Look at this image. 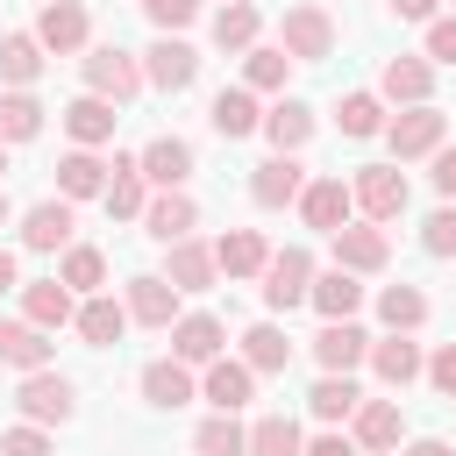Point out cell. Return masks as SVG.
Returning a JSON list of instances; mask_svg holds the SVG:
<instances>
[{
	"instance_id": "6da1fadb",
	"label": "cell",
	"mask_w": 456,
	"mask_h": 456,
	"mask_svg": "<svg viewBox=\"0 0 456 456\" xmlns=\"http://www.w3.org/2000/svg\"><path fill=\"white\" fill-rule=\"evenodd\" d=\"M86 93H93V100H107V107L135 100V93H142V64H135V50H121V43L86 50Z\"/></svg>"
},
{
	"instance_id": "7a4b0ae2",
	"label": "cell",
	"mask_w": 456,
	"mask_h": 456,
	"mask_svg": "<svg viewBox=\"0 0 456 456\" xmlns=\"http://www.w3.org/2000/svg\"><path fill=\"white\" fill-rule=\"evenodd\" d=\"M14 406H21L28 428H64V420L78 413V392H71V378H57V370H28L21 392H14Z\"/></svg>"
},
{
	"instance_id": "3957f363",
	"label": "cell",
	"mask_w": 456,
	"mask_h": 456,
	"mask_svg": "<svg viewBox=\"0 0 456 456\" xmlns=\"http://www.w3.org/2000/svg\"><path fill=\"white\" fill-rule=\"evenodd\" d=\"M349 200L363 207V221H399L406 214V171L399 164H363L356 185H349Z\"/></svg>"
},
{
	"instance_id": "277c9868",
	"label": "cell",
	"mask_w": 456,
	"mask_h": 456,
	"mask_svg": "<svg viewBox=\"0 0 456 456\" xmlns=\"http://www.w3.org/2000/svg\"><path fill=\"white\" fill-rule=\"evenodd\" d=\"M292 64H321L328 50H335V21H328V7H285V43H278Z\"/></svg>"
},
{
	"instance_id": "5b68a950",
	"label": "cell",
	"mask_w": 456,
	"mask_h": 456,
	"mask_svg": "<svg viewBox=\"0 0 456 456\" xmlns=\"http://www.w3.org/2000/svg\"><path fill=\"white\" fill-rule=\"evenodd\" d=\"M50 57H71V50H86V36H93V21H86V7L78 0H43V14H36V28H28Z\"/></svg>"
},
{
	"instance_id": "8992f818",
	"label": "cell",
	"mask_w": 456,
	"mask_h": 456,
	"mask_svg": "<svg viewBox=\"0 0 456 456\" xmlns=\"http://www.w3.org/2000/svg\"><path fill=\"white\" fill-rule=\"evenodd\" d=\"M442 135H449V114H435V107H406L399 121H385V142H392L399 164H406V157H435Z\"/></svg>"
},
{
	"instance_id": "52a82bcc",
	"label": "cell",
	"mask_w": 456,
	"mask_h": 456,
	"mask_svg": "<svg viewBox=\"0 0 456 456\" xmlns=\"http://www.w3.org/2000/svg\"><path fill=\"white\" fill-rule=\"evenodd\" d=\"M306 285H314V256H306V249H278V256L264 264V306H271V314H292V306L306 299Z\"/></svg>"
},
{
	"instance_id": "ba28073f",
	"label": "cell",
	"mask_w": 456,
	"mask_h": 456,
	"mask_svg": "<svg viewBox=\"0 0 456 456\" xmlns=\"http://www.w3.org/2000/svg\"><path fill=\"white\" fill-rule=\"evenodd\" d=\"M142 78H150V86H164V93H185V86L200 78V50H192V43H178V36H157V43L142 50Z\"/></svg>"
},
{
	"instance_id": "9c48e42d",
	"label": "cell",
	"mask_w": 456,
	"mask_h": 456,
	"mask_svg": "<svg viewBox=\"0 0 456 456\" xmlns=\"http://www.w3.org/2000/svg\"><path fill=\"white\" fill-rule=\"evenodd\" d=\"M200 399H207L214 413H235V406H249V399H256V370H249L242 356H214V363H207V378H200Z\"/></svg>"
},
{
	"instance_id": "30bf717a",
	"label": "cell",
	"mask_w": 456,
	"mask_h": 456,
	"mask_svg": "<svg viewBox=\"0 0 456 456\" xmlns=\"http://www.w3.org/2000/svg\"><path fill=\"white\" fill-rule=\"evenodd\" d=\"M399 435H406V413H399V399H363V406L349 413V442H356V449H370V456L399 449Z\"/></svg>"
},
{
	"instance_id": "8fae6325",
	"label": "cell",
	"mask_w": 456,
	"mask_h": 456,
	"mask_svg": "<svg viewBox=\"0 0 456 456\" xmlns=\"http://www.w3.org/2000/svg\"><path fill=\"white\" fill-rule=\"evenodd\" d=\"M428 93H435V64H428V57H385L378 100H392V107H428Z\"/></svg>"
},
{
	"instance_id": "7c38bea8",
	"label": "cell",
	"mask_w": 456,
	"mask_h": 456,
	"mask_svg": "<svg viewBox=\"0 0 456 456\" xmlns=\"http://www.w3.org/2000/svg\"><path fill=\"white\" fill-rule=\"evenodd\" d=\"M385 256H392V242H385V228H378V221L335 228V271L363 278V271H385Z\"/></svg>"
},
{
	"instance_id": "4fadbf2b",
	"label": "cell",
	"mask_w": 456,
	"mask_h": 456,
	"mask_svg": "<svg viewBox=\"0 0 456 456\" xmlns=\"http://www.w3.org/2000/svg\"><path fill=\"white\" fill-rule=\"evenodd\" d=\"M135 171H142V185H157V192H178V185L192 178V142H178V135H157V142L135 157Z\"/></svg>"
},
{
	"instance_id": "5bb4252c",
	"label": "cell",
	"mask_w": 456,
	"mask_h": 456,
	"mask_svg": "<svg viewBox=\"0 0 456 456\" xmlns=\"http://www.w3.org/2000/svg\"><path fill=\"white\" fill-rule=\"evenodd\" d=\"M299 192H306L299 157H264V164L249 171V200H256V207H271V214H278V207H292Z\"/></svg>"
},
{
	"instance_id": "9a60e30c",
	"label": "cell",
	"mask_w": 456,
	"mask_h": 456,
	"mask_svg": "<svg viewBox=\"0 0 456 456\" xmlns=\"http://www.w3.org/2000/svg\"><path fill=\"white\" fill-rule=\"evenodd\" d=\"M221 342H228V328H221L214 314H178V321H171V356H178L185 370H192V363H214Z\"/></svg>"
},
{
	"instance_id": "2e32d148",
	"label": "cell",
	"mask_w": 456,
	"mask_h": 456,
	"mask_svg": "<svg viewBox=\"0 0 456 456\" xmlns=\"http://www.w3.org/2000/svg\"><path fill=\"white\" fill-rule=\"evenodd\" d=\"M207 121H214V135L242 142V135H256V128H264V107H256V93H249V86H221V93H214V107H207Z\"/></svg>"
},
{
	"instance_id": "e0dca14e",
	"label": "cell",
	"mask_w": 456,
	"mask_h": 456,
	"mask_svg": "<svg viewBox=\"0 0 456 456\" xmlns=\"http://www.w3.org/2000/svg\"><path fill=\"white\" fill-rule=\"evenodd\" d=\"M292 207L306 214V228L335 235V228H349V207H356V200H349V185H342V178H314V185H306Z\"/></svg>"
},
{
	"instance_id": "ac0fdd59",
	"label": "cell",
	"mask_w": 456,
	"mask_h": 456,
	"mask_svg": "<svg viewBox=\"0 0 456 456\" xmlns=\"http://www.w3.org/2000/svg\"><path fill=\"white\" fill-rule=\"evenodd\" d=\"M314 356H321V370H335V378H349L363 356H370V335L356 328V321H328L321 335H314Z\"/></svg>"
},
{
	"instance_id": "d6986e66",
	"label": "cell",
	"mask_w": 456,
	"mask_h": 456,
	"mask_svg": "<svg viewBox=\"0 0 456 456\" xmlns=\"http://www.w3.org/2000/svg\"><path fill=\"white\" fill-rule=\"evenodd\" d=\"M157 278H164L171 292H207V285H214V249L185 235V242H171V256H164Z\"/></svg>"
},
{
	"instance_id": "ffe728a7",
	"label": "cell",
	"mask_w": 456,
	"mask_h": 456,
	"mask_svg": "<svg viewBox=\"0 0 456 456\" xmlns=\"http://www.w3.org/2000/svg\"><path fill=\"white\" fill-rule=\"evenodd\" d=\"M128 321H142V328H171L178 321V292L157 278V271H142V278H128Z\"/></svg>"
},
{
	"instance_id": "44dd1931",
	"label": "cell",
	"mask_w": 456,
	"mask_h": 456,
	"mask_svg": "<svg viewBox=\"0 0 456 456\" xmlns=\"http://www.w3.org/2000/svg\"><path fill=\"white\" fill-rule=\"evenodd\" d=\"M142 228H150V235H157V242L171 249V242H185V235L200 228V207H192L185 192H157V200L142 207Z\"/></svg>"
},
{
	"instance_id": "7402d4cb",
	"label": "cell",
	"mask_w": 456,
	"mask_h": 456,
	"mask_svg": "<svg viewBox=\"0 0 456 456\" xmlns=\"http://www.w3.org/2000/svg\"><path fill=\"white\" fill-rule=\"evenodd\" d=\"M264 264H271V249L256 228H228L214 242V271H228V278H264Z\"/></svg>"
},
{
	"instance_id": "603a6c76",
	"label": "cell",
	"mask_w": 456,
	"mask_h": 456,
	"mask_svg": "<svg viewBox=\"0 0 456 456\" xmlns=\"http://www.w3.org/2000/svg\"><path fill=\"white\" fill-rule=\"evenodd\" d=\"M0 363H14L21 378L28 370H50V335L36 321H0Z\"/></svg>"
},
{
	"instance_id": "cb8c5ba5",
	"label": "cell",
	"mask_w": 456,
	"mask_h": 456,
	"mask_svg": "<svg viewBox=\"0 0 456 456\" xmlns=\"http://www.w3.org/2000/svg\"><path fill=\"white\" fill-rule=\"evenodd\" d=\"M264 135H271L278 157H299L306 135H314V107H306V100H278V107L264 114Z\"/></svg>"
},
{
	"instance_id": "d4e9b609",
	"label": "cell",
	"mask_w": 456,
	"mask_h": 456,
	"mask_svg": "<svg viewBox=\"0 0 456 456\" xmlns=\"http://www.w3.org/2000/svg\"><path fill=\"white\" fill-rule=\"evenodd\" d=\"M21 242L43 249V256L64 249V242H71V200H43V207H28V214H21Z\"/></svg>"
},
{
	"instance_id": "484cf974",
	"label": "cell",
	"mask_w": 456,
	"mask_h": 456,
	"mask_svg": "<svg viewBox=\"0 0 456 456\" xmlns=\"http://www.w3.org/2000/svg\"><path fill=\"white\" fill-rule=\"evenodd\" d=\"M36 71H43V43H36L28 28L0 36V86H7V93H28V86H36Z\"/></svg>"
},
{
	"instance_id": "4316f807",
	"label": "cell",
	"mask_w": 456,
	"mask_h": 456,
	"mask_svg": "<svg viewBox=\"0 0 456 456\" xmlns=\"http://www.w3.org/2000/svg\"><path fill=\"white\" fill-rule=\"evenodd\" d=\"M100 200H107V214H114V221H135V214L150 207V192H142V171H135V157H114V164H107V192H100Z\"/></svg>"
},
{
	"instance_id": "83f0119b",
	"label": "cell",
	"mask_w": 456,
	"mask_h": 456,
	"mask_svg": "<svg viewBox=\"0 0 456 456\" xmlns=\"http://www.w3.org/2000/svg\"><path fill=\"white\" fill-rule=\"evenodd\" d=\"M71 314H78V306H71V292H64L57 278H36V285H21V321H36L43 335H50V328H64Z\"/></svg>"
},
{
	"instance_id": "f1b7e54d",
	"label": "cell",
	"mask_w": 456,
	"mask_h": 456,
	"mask_svg": "<svg viewBox=\"0 0 456 456\" xmlns=\"http://www.w3.org/2000/svg\"><path fill=\"white\" fill-rule=\"evenodd\" d=\"M142 399H150V406H164V413H171V406H185V399H192V370H185L178 356L142 363Z\"/></svg>"
},
{
	"instance_id": "f546056e",
	"label": "cell",
	"mask_w": 456,
	"mask_h": 456,
	"mask_svg": "<svg viewBox=\"0 0 456 456\" xmlns=\"http://www.w3.org/2000/svg\"><path fill=\"white\" fill-rule=\"evenodd\" d=\"M114 121H121V114H114L107 100H93V93H78V100L64 107V128H71V142H78V150L107 142V135H114Z\"/></svg>"
},
{
	"instance_id": "4dcf8cb0",
	"label": "cell",
	"mask_w": 456,
	"mask_h": 456,
	"mask_svg": "<svg viewBox=\"0 0 456 456\" xmlns=\"http://www.w3.org/2000/svg\"><path fill=\"white\" fill-rule=\"evenodd\" d=\"M100 192H107V164L93 150H71L57 164V200H100Z\"/></svg>"
},
{
	"instance_id": "1f68e13d",
	"label": "cell",
	"mask_w": 456,
	"mask_h": 456,
	"mask_svg": "<svg viewBox=\"0 0 456 456\" xmlns=\"http://www.w3.org/2000/svg\"><path fill=\"white\" fill-rule=\"evenodd\" d=\"M306 299L321 306V321H349V314L363 306V285H356L349 271H321V278L306 285Z\"/></svg>"
},
{
	"instance_id": "d6a6232c",
	"label": "cell",
	"mask_w": 456,
	"mask_h": 456,
	"mask_svg": "<svg viewBox=\"0 0 456 456\" xmlns=\"http://www.w3.org/2000/svg\"><path fill=\"white\" fill-rule=\"evenodd\" d=\"M71 321H78V335H86L93 349H107V342H121V328H128V306H121V299H107V292H93V299H86Z\"/></svg>"
},
{
	"instance_id": "836d02e7",
	"label": "cell",
	"mask_w": 456,
	"mask_h": 456,
	"mask_svg": "<svg viewBox=\"0 0 456 456\" xmlns=\"http://www.w3.org/2000/svg\"><path fill=\"white\" fill-rule=\"evenodd\" d=\"M242 363H249L256 378H264V370H285V363H292V335H285L278 321H256V328L242 335Z\"/></svg>"
},
{
	"instance_id": "e575fe53",
	"label": "cell",
	"mask_w": 456,
	"mask_h": 456,
	"mask_svg": "<svg viewBox=\"0 0 456 456\" xmlns=\"http://www.w3.org/2000/svg\"><path fill=\"white\" fill-rule=\"evenodd\" d=\"M306 406H314V420H349L356 406H363V392H356V378H335V370H321V385L306 392Z\"/></svg>"
},
{
	"instance_id": "d590c367",
	"label": "cell",
	"mask_w": 456,
	"mask_h": 456,
	"mask_svg": "<svg viewBox=\"0 0 456 456\" xmlns=\"http://www.w3.org/2000/svg\"><path fill=\"white\" fill-rule=\"evenodd\" d=\"M256 28H264V14H256L249 0H228V7L214 14V43H221V50H235V57H242V50H256Z\"/></svg>"
},
{
	"instance_id": "8d00e7d4",
	"label": "cell",
	"mask_w": 456,
	"mask_h": 456,
	"mask_svg": "<svg viewBox=\"0 0 456 456\" xmlns=\"http://www.w3.org/2000/svg\"><path fill=\"white\" fill-rule=\"evenodd\" d=\"M378 321H385L392 335H413V328L428 321V299H420V285H385V292H378Z\"/></svg>"
},
{
	"instance_id": "74e56055",
	"label": "cell",
	"mask_w": 456,
	"mask_h": 456,
	"mask_svg": "<svg viewBox=\"0 0 456 456\" xmlns=\"http://www.w3.org/2000/svg\"><path fill=\"white\" fill-rule=\"evenodd\" d=\"M192 456H249V428H235V413H214L192 428Z\"/></svg>"
},
{
	"instance_id": "f35d334b",
	"label": "cell",
	"mask_w": 456,
	"mask_h": 456,
	"mask_svg": "<svg viewBox=\"0 0 456 456\" xmlns=\"http://www.w3.org/2000/svg\"><path fill=\"white\" fill-rule=\"evenodd\" d=\"M57 285L93 299V292L107 285V256H100V249H86V242H71V249H64V271H57Z\"/></svg>"
},
{
	"instance_id": "ab89813d",
	"label": "cell",
	"mask_w": 456,
	"mask_h": 456,
	"mask_svg": "<svg viewBox=\"0 0 456 456\" xmlns=\"http://www.w3.org/2000/svg\"><path fill=\"white\" fill-rule=\"evenodd\" d=\"M370 363H378V378H385V385H413V378H420V349H413L406 335L370 342Z\"/></svg>"
},
{
	"instance_id": "60d3db41",
	"label": "cell",
	"mask_w": 456,
	"mask_h": 456,
	"mask_svg": "<svg viewBox=\"0 0 456 456\" xmlns=\"http://www.w3.org/2000/svg\"><path fill=\"white\" fill-rule=\"evenodd\" d=\"M43 135V100L36 93H0V142H28Z\"/></svg>"
},
{
	"instance_id": "b9f144b4",
	"label": "cell",
	"mask_w": 456,
	"mask_h": 456,
	"mask_svg": "<svg viewBox=\"0 0 456 456\" xmlns=\"http://www.w3.org/2000/svg\"><path fill=\"white\" fill-rule=\"evenodd\" d=\"M306 449V435H299V420H285V413H264L256 428H249V456H299Z\"/></svg>"
},
{
	"instance_id": "7bdbcfd3",
	"label": "cell",
	"mask_w": 456,
	"mask_h": 456,
	"mask_svg": "<svg viewBox=\"0 0 456 456\" xmlns=\"http://www.w3.org/2000/svg\"><path fill=\"white\" fill-rule=\"evenodd\" d=\"M285 71H292V57H285V50H264V43H256V50H242V86H249V93H278V86H285Z\"/></svg>"
},
{
	"instance_id": "ee69618b",
	"label": "cell",
	"mask_w": 456,
	"mask_h": 456,
	"mask_svg": "<svg viewBox=\"0 0 456 456\" xmlns=\"http://www.w3.org/2000/svg\"><path fill=\"white\" fill-rule=\"evenodd\" d=\"M335 121H342V135H378V128H385V100H378V93H342Z\"/></svg>"
},
{
	"instance_id": "f6af8a7d",
	"label": "cell",
	"mask_w": 456,
	"mask_h": 456,
	"mask_svg": "<svg viewBox=\"0 0 456 456\" xmlns=\"http://www.w3.org/2000/svg\"><path fill=\"white\" fill-rule=\"evenodd\" d=\"M420 249H428V256H456V207H435V214L420 221Z\"/></svg>"
},
{
	"instance_id": "bcb514c9",
	"label": "cell",
	"mask_w": 456,
	"mask_h": 456,
	"mask_svg": "<svg viewBox=\"0 0 456 456\" xmlns=\"http://www.w3.org/2000/svg\"><path fill=\"white\" fill-rule=\"evenodd\" d=\"M142 14H150V21L164 28V36H178V28H185V21L200 14V0H142Z\"/></svg>"
},
{
	"instance_id": "7dc6e473",
	"label": "cell",
	"mask_w": 456,
	"mask_h": 456,
	"mask_svg": "<svg viewBox=\"0 0 456 456\" xmlns=\"http://www.w3.org/2000/svg\"><path fill=\"white\" fill-rule=\"evenodd\" d=\"M0 456H50V435L21 420V428H7V435H0Z\"/></svg>"
},
{
	"instance_id": "c3c4849f",
	"label": "cell",
	"mask_w": 456,
	"mask_h": 456,
	"mask_svg": "<svg viewBox=\"0 0 456 456\" xmlns=\"http://www.w3.org/2000/svg\"><path fill=\"white\" fill-rule=\"evenodd\" d=\"M428 57L435 64H456V14H435L428 21Z\"/></svg>"
},
{
	"instance_id": "681fc988",
	"label": "cell",
	"mask_w": 456,
	"mask_h": 456,
	"mask_svg": "<svg viewBox=\"0 0 456 456\" xmlns=\"http://www.w3.org/2000/svg\"><path fill=\"white\" fill-rule=\"evenodd\" d=\"M420 370H428V385H435V392H449V399H456V342H442Z\"/></svg>"
},
{
	"instance_id": "f907efd6",
	"label": "cell",
	"mask_w": 456,
	"mask_h": 456,
	"mask_svg": "<svg viewBox=\"0 0 456 456\" xmlns=\"http://www.w3.org/2000/svg\"><path fill=\"white\" fill-rule=\"evenodd\" d=\"M299 456H363V449H356L349 435H335V428H328V435H314V442H306Z\"/></svg>"
},
{
	"instance_id": "816d5d0a",
	"label": "cell",
	"mask_w": 456,
	"mask_h": 456,
	"mask_svg": "<svg viewBox=\"0 0 456 456\" xmlns=\"http://www.w3.org/2000/svg\"><path fill=\"white\" fill-rule=\"evenodd\" d=\"M428 178H435L442 200H456V150H435V171H428Z\"/></svg>"
},
{
	"instance_id": "f5cc1de1",
	"label": "cell",
	"mask_w": 456,
	"mask_h": 456,
	"mask_svg": "<svg viewBox=\"0 0 456 456\" xmlns=\"http://www.w3.org/2000/svg\"><path fill=\"white\" fill-rule=\"evenodd\" d=\"M399 21H435V0H392Z\"/></svg>"
},
{
	"instance_id": "db71d44e",
	"label": "cell",
	"mask_w": 456,
	"mask_h": 456,
	"mask_svg": "<svg viewBox=\"0 0 456 456\" xmlns=\"http://www.w3.org/2000/svg\"><path fill=\"white\" fill-rule=\"evenodd\" d=\"M399 456H456V449H449V442H435V435H420V442H406Z\"/></svg>"
},
{
	"instance_id": "11a10c76",
	"label": "cell",
	"mask_w": 456,
	"mask_h": 456,
	"mask_svg": "<svg viewBox=\"0 0 456 456\" xmlns=\"http://www.w3.org/2000/svg\"><path fill=\"white\" fill-rule=\"evenodd\" d=\"M7 285H14V249L0 242V292H7Z\"/></svg>"
},
{
	"instance_id": "9f6ffc18",
	"label": "cell",
	"mask_w": 456,
	"mask_h": 456,
	"mask_svg": "<svg viewBox=\"0 0 456 456\" xmlns=\"http://www.w3.org/2000/svg\"><path fill=\"white\" fill-rule=\"evenodd\" d=\"M0 228H7V192H0Z\"/></svg>"
},
{
	"instance_id": "6f0895ef",
	"label": "cell",
	"mask_w": 456,
	"mask_h": 456,
	"mask_svg": "<svg viewBox=\"0 0 456 456\" xmlns=\"http://www.w3.org/2000/svg\"><path fill=\"white\" fill-rule=\"evenodd\" d=\"M0 171H7V142H0Z\"/></svg>"
},
{
	"instance_id": "680465c9",
	"label": "cell",
	"mask_w": 456,
	"mask_h": 456,
	"mask_svg": "<svg viewBox=\"0 0 456 456\" xmlns=\"http://www.w3.org/2000/svg\"><path fill=\"white\" fill-rule=\"evenodd\" d=\"M221 7H228V0H221Z\"/></svg>"
}]
</instances>
